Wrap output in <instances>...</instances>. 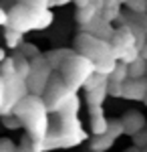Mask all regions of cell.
I'll list each match as a JSON object with an SVG mask.
<instances>
[{
    "instance_id": "cell-17",
    "label": "cell",
    "mask_w": 147,
    "mask_h": 152,
    "mask_svg": "<svg viewBox=\"0 0 147 152\" xmlns=\"http://www.w3.org/2000/svg\"><path fill=\"white\" fill-rule=\"evenodd\" d=\"M12 59V67H14V75L18 77V79H26L28 77V73H30V65H28V59H24L18 51H16V55L14 57H10Z\"/></svg>"
},
{
    "instance_id": "cell-14",
    "label": "cell",
    "mask_w": 147,
    "mask_h": 152,
    "mask_svg": "<svg viewBox=\"0 0 147 152\" xmlns=\"http://www.w3.org/2000/svg\"><path fill=\"white\" fill-rule=\"evenodd\" d=\"M75 55V51L73 49H53V51H48L46 55H43V57L46 59V63H48V67L53 71H58L63 65H65V61H68V59Z\"/></svg>"
},
{
    "instance_id": "cell-15",
    "label": "cell",
    "mask_w": 147,
    "mask_h": 152,
    "mask_svg": "<svg viewBox=\"0 0 147 152\" xmlns=\"http://www.w3.org/2000/svg\"><path fill=\"white\" fill-rule=\"evenodd\" d=\"M121 8H123V2H119V0H105V6H103L99 16L105 23L113 24L117 18H121Z\"/></svg>"
},
{
    "instance_id": "cell-34",
    "label": "cell",
    "mask_w": 147,
    "mask_h": 152,
    "mask_svg": "<svg viewBox=\"0 0 147 152\" xmlns=\"http://www.w3.org/2000/svg\"><path fill=\"white\" fill-rule=\"evenodd\" d=\"M2 105H4V83L0 79V110H2Z\"/></svg>"
},
{
    "instance_id": "cell-7",
    "label": "cell",
    "mask_w": 147,
    "mask_h": 152,
    "mask_svg": "<svg viewBox=\"0 0 147 152\" xmlns=\"http://www.w3.org/2000/svg\"><path fill=\"white\" fill-rule=\"evenodd\" d=\"M28 65H30V73H28V77L24 79L26 89H28V95L43 97L45 87H46V83H48V79H50L53 69L48 67V63H46V59L43 57V55L28 59Z\"/></svg>"
},
{
    "instance_id": "cell-25",
    "label": "cell",
    "mask_w": 147,
    "mask_h": 152,
    "mask_svg": "<svg viewBox=\"0 0 147 152\" xmlns=\"http://www.w3.org/2000/svg\"><path fill=\"white\" fill-rule=\"evenodd\" d=\"M18 53H20L24 59H32V57H38V55H40V49L36 47V45H32V43H26V41H24L22 45L18 47Z\"/></svg>"
},
{
    "instance_id": "cell-21",
    "label": "cell",
    "mask_w": 147,
    "mask_h": 152,
    "mask_svg": "<svg viewBox=\"0 0 147 152\" xmlns=\"http://www.w3.org/2000/svg\"><path fill=\"white\" fill-rule=\"evenodd\" d=\"M107 136L111 138V140H119L121 136H123V126H121V122H119V118H113V120H107Z\"/></svg>"
},
{
    "instance_id": "cell-26",
    "label": "cell",
    "mask_w": 147,
    "mask_h": 152,
    "mask_svg": "<svg viewBox=\"0 0 147 152\" xmlns=\"http://www.w3.org/2000/svg\"><path fill=\"white\" fill-rule=\"evenodd\" d=\"M123 6H127L131 12H135V14H143L147 10V2L145 0H127Z\"/></svg>"
},
{
    "instance_id": "cell-9",
    "label": "cell",
    "mask_w": 147,
    "mask_h": 152,
    "mask_svg": "<svg viewBox=\"0 0 147 152\" xmlns=\"http://www.w3.org/2000/svg\"><path fill=\"white\" fill-rule=\"evenodd\" d=\"M109 43H111V49H113V59H117L119 53L135 47V35L129 31L127 24H121L119 28H115V33H113V37H111Z\"/></svg>"
},
{
    "instance_id": "cell-35",
    "label": "cell",
    "mask_w": 147,
    "mask_h": 152,
    "mask_svg": "<svg viewBox=\"0 0 147 152\" xmlns=\"http://www.w3.org/2000/svg\"><path fill=\"white\" fill-rule=\"evenodd\" d=\"M4 59H6V53H4V49H0V63H2Z\"/></svg>"
},
{
    "instance_id": "cell-2",
    "label": "cell",
    "mask_w": 147,
    "mask_h": 152,
    "mask_svg": "<svg viewBox=\"0 0 147 152\" xmlns=\"http://www.w3.org/2000/svg\"><path fill=\"white\" fill-rule=\"evenodd\" d=\"M6 14H8V26L6 28H12L20 35L28 33V31H45L55 20V14H53V10H48L46 0L18 2Z\"/></svg>"
},
{
    "instance_id": "cell-10",
    "label": "cell",
    "mask_w": 147,
    "mask_h": 152,
    "mask_svg": "<svg viewBox=\"0 0 147 152\" xmlns=\"http://www.w3.org/2000/svg\"><path fill=\"white\" fill-rule=\"evenodd\" d=\"M81 33H85V35H91L95 37V39H99V41H111V37L115 33V26L109 23H105L101 16H95L89 24H85V26H79Z\"/></svg>"
},
{
    "instance_id": "cell-22",
    "label": "cell",
    "mask_w": 147,
    "mask_h": 152,
    "mask_svg": "<svg viewBox=\"0 0 147 152\" xmlns=\"http://www.w3.org/2000/svg\"><path fill=\"white\" fill-rule=\"evenodd\" d=\"M91 134L93 136H105L107 134V118H91Z\"/></svg>"
},
{
    "instance_id": "cell-5",
    "label": "cell",
    "mask_w": 147,
    "mask_h": 152,
    "mask_svg": "<svg viewBox=\"0 0 147 152\" xmlns=\"http://www.w3.org/2000/svg\"><path fill=\"white\" fill-rule=\"evenodd\" d=\"M57 73L63 77V81L77 94L79 89H83L85 81L95 73V65L91 63L89 59H85V57H81V55L75 53L68 61H65V65H63Z\"/></svg>"
},
{
    "instance_id": "cell-19",
    "label": "cell",
    "mask_w": 147,
    "mask_h": 152,
    "mask_svg": "<svg viewBox=\"0 0 147 152\" xmlns=\"http://www.w3.org/2000/svg\"><path fill=\"white\" fill-rule=\"evenodd\" d=\"M113 144H115V140H111L105 134V136H93L89 140V148H91V152H107V150H111Z\"/></svg>"
},
{
    "instance_id": "cell-1",
    "label": "cell",
    "mask_w": 147,
    "mask_h": 152,
    "mask_svg": "<svg viewBox=\"0 0 147 152\" xmlns=\"http://www.w3.org/2000/svg\"><path fill=\"white\" fill-rule=\"evenodd\" d=\"M79 110H81V97L75 95L61 112L50 114L45 140L40 144H36L34 150L50 152V150H61V148H75V146L83 144L89 138V134L85 132L79 120Z\"/></svg>"
},
{
    "instance_id": "cell-11",
    "label": "cell",
    "mask_w": 147,
    "mask_h": 152,
    "mask_svg": "<svg viewBox=\"0 0 147 152\" xmlns=\"http://www.w3.org/2000/svg\"><path fill=\"white\" fill-rule=\"evenodd\" d=\"M119 122L123 126V134H127V136H135L137 132H143L145 130V124H147L145 116L141 112H137V110L125 112L123 116L119 118Z\"/></svg>"
},
{
    "instance_id": "cell-13",
    "label": "cell",
    "mask_w": 147,
    "mask_h": 152,
    "mask_svg": "<svg viewBox=\"0 0 147 152\" xmlns=\"http://www.w3.org/2000/svg\"><path fill=\"white\" fill-rule=\"evenodd\" d=\"M75 18H77V23L79 26H85V24H89L95 16H99L101 10L97 8V4L93 2V0H79V2H75Z\"/></svg>"
},
{
    "instance_id": "cell-16",
    "label": "cell",
    "mask_w": 147,
    "mask_h": 152,
    "mask_svg": "<svg viewBox=\"0 0 147 152\" xmlns=\"http://www.w3.org/2000/svg\"><path fill=\"white\" fill-rule=\"evenodd\" d=\"M105 99H107V85L93 89V91H85V102L89 107H103Z\"/></svg>"
},
{
    "instance_id": "cell-3",
    "label": "cell",
    "mask_w": 147,
    "mask_h": 152,
    "mask_svg": "<svg viewBox=\"0 0 147 152\" xmlns=\"http://www.w3.org/2000/svg\"><path fill=\"white\" fill-rule=\"evenodd\" d=\"M10 116L16 118L20 122V126L26 130V138L32 142V146H36V144H40L45 140L50 116H48L40 97L26 95L22 102H18V105L12 110Z\"/></svg>"
},
{
    "instance_id": "cell-36",
    "label": "cell",
    "mask_w": 147,
    "mask_h": 152,
    "mask_svg": "<svg viewBox=\"0 0 147 152\" xmlns=\"http://www.w3.org/2000/svg\"><path fill=\"white\" fill-rule=\"evenodd\" d=\"M125 152H147V150H137V148H127Z\"/></svg>"
},
{
    "instance_id": "cell-33",
    "label": "cell",
    "mask_w": 147,
    "mask_h": 152,
    "mask_svg": "<svg viewBox=\"0 0 147 152\" xmlns=\"http://www.w3.org/2000/svg\"><path fill=\"white\" fill-rule=\"evenodd\" d=\"M89 114H91V118H101V116H105V114H103V107H89Z\"/></svg>"
},
{
    "instance_id": "cell-8",
    "label": "cell",
    "mask_w": 147,
    "mask_h": 152,
    "mask_svg": "<svg viewBox=\"0 0 147 152\" xmlns=\"http://www.w3.org/2000/svg\"><path fill=\"white\" fill-rule=\"evenodd\" d=\"M0 79L4 83V105L0 110V116L4 118V116H10L12 110L18 105V102H22L28 95V89H26V83L22 79H18L14 73L0 75Z\"/></svg>"
},
{
    "instance_id": "cell-12",
    "label": "cell",
    "mask_w": 147,
    "mask_h": 152,
    "mask_svg": "<svg viewBox=\"0 0 147 152\" xmlns=\"http://www.w3.org/2000/svg\"><path fill=\"white\" fill-rule=\"evenodd\" d=\"M123 99L129 102H145L147 97V79H127L123 83Z\"/></svg>"
},
{
    "instance_id": "cell-32",
    "label": "cell",
    "mask_w": 147,
    "mask_h": 152,
    "mask_svg": "<svg viewBox=\"0 0 147 152\" xmlns=\"http://www.w3.org/2000/svg\"><path fill=\"white\" fill-rule=\"evenodd\" d=\"M0 26H2V28L8 26V14H6V10H4L2 6H0Z\"/></svg>"
},
{
    "instance_id": "cell-31",
    "label": "cell",
    "mask_w": 147,
    "mask_h": 152,
    "mask_svg": "<svg viewBox=\"0 0 147 152\" xmlns=\"http://www.w3.org/2000/svg\"><path fill=\"white\" fill-rule=\"evenodd\" d=\"M16 152H36V150H34L32 142H30L28 138H26V136H24L22 142H20V144H16Z\"/></svg>"
},
{
    "instance_id": "cell-29",
    "label": "cell",
    "mask_w": 147,
    "mask_h": 152,
    "mask_svg": "<svg viewBox=\"0 0 147 152\" xmlns=\"http://www.w3.org/2000/svg\"><path fill=\"white\" fill-rule=\"evenodd\" d=\"M123 94V85H119V83H107V97L111 95V97H121Z\"/></svg>"
},
{
    "instance_id": "cell-6",
    "label": "cell",
    "mask_w": 147,
    "mask_h": 152,
    "mask_svg": "<svg viewBox=\"0 0 147 152\" xmlns=\"http://www.w3.org/2000/svg\"><path fill=\"white\" fill-rule=\"evenodd\" d=\"M75 95L77 94L63 81V77L58 75L57 71H53V73H50V79H48V83H46V87H45V94H43L40 99H43L46 112H48V116H50V114L61 112Z\"/></svg>"
},
{
    "instance_id": "cell-18",
    "label": "cell",
    "mask_w": 147,
    "mask_h": 152,
    "mask_svg": "<svg viewBox=\"0 0 147 152\" xmlns=\"http://www.w3.org/2000/svg\"><path fill=\"white\" fill-rule=\"evenodd\" d=\"M147 73V61L145 59H135L131 65H127V79H145Z\"/></svg>"
},
{
    "instance_id": "cell-30",
    "label": "cell",
    "mask_w": 147,
    "mask_h": 152,
    "mask_svg": "<svg viewBox=\"0 0 147 152\" xmlns=\"http://www.w3.org/2000/svg\"><path fill=\"white\" fill-rule=\"evenodd\" d=\"M0 152H16V142L10 138H0Z\"/></svg>"
},
{
    "instance_id": "cell-28",
    "label": "cell",
    "mask_w": 147,
    "mask_h": 152,
    "mask_svg": "<svg viewBox=\"0 0 147 152\" xmlns=\"http://www.w3.org/2000/svg\"><path fill=\"white\" fill-rule=\"evenodd\" d=\"M2 126H4L6 130H20V128H22L20 122H18L14 116H4V118H2Z\"/></svg>"
},
{
    "instance_id": "cell-24",
    "label": "cell",
    "mask_w": 147,
    "mask_h": 152,
    "mask_svg": "<svg viewBox=\"0 0 147 152\" xmlns=\"http://www.w3.org/2000/svg\"><path fill=\"white\" fill-rule=\"evenodd\" d=\"M109 83V79H105V77H101V75H97V73H93L89 79L85 81V85H83V89L85 91H93V89H99V87H103V85H107Z\"/></svg>"
},
{
    "instance_id": "cell-27",
    "label": "cell",
    "mask_w": 147,
    "mask_h": 152,
    "mask_svg": "<svg viewBox=\"0 0 147 152\" xmlns=\"http://www.w3.org/2000/svg\"><path fill=\"white\" fill-rule=\"evenodd\" d=\"M131 138H133V148H137V150H145L147 148V130L137 132L135 136H131Z\"/></svg>"
},
{
    "instance_id": "cell-4",
    "label": "cell",
    "mask_w": 147,
    "mask_h": 152,
    "mask_svg": "<svg viewBox=\"0 0 147 152\" xmlns=\"http://www.w3.org/2000/svg\"><path fill=\"white\" fill-rule=\"evenodd\" d=\"M73 51L81 55V57L89 59L95 67L99 65H107V63H113V49H111V43L107 41H99L91 35H85V33H79L75 37V47ZM117 63V61H115Z\"/></svg>"
},
{
    "instance_id": "cell-23",
    "label": "cell",
    "mask_w": 147,
    "mask_h": 152,
    "mask_svg": "<svg viewBox=\"0 0 147 152\" xmlns=\"http://www.w3.org/2000/svg\"><path fill=\"white\" fill-rule=\"evenodd\" d=\"M109 81L123 85V83L127 81V65H123V63H117V65H115V69H113V73L109 75Z\"/></svg>"
},
{
    "instance_id": "cell-20",
    "label": "cell",
    "mask_w": 147,
    "mask_h": 152,
    "mask_svg": "<svg viewBox=\"0 0 147 152\" xmlns=\"http://www.w3.org/2000/svg\"><path fill=\"white\" fill-rule=\"evenodd\" d=\"M4 41H6V47L8 49H18L24 43V35L12 31V28H4Z\"/></svg>"
}]
</instances>
